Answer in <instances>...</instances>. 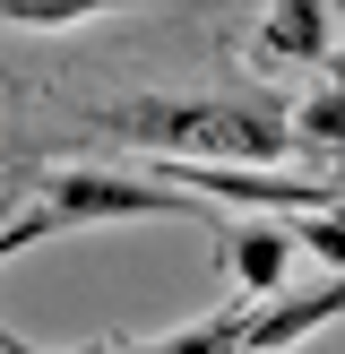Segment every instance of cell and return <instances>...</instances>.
Returning a JSON list of instances; mask_svg holds the SVG:
<instances>
[{
	"mask_svg": "<svg viewBox=\"0 0 345 354\" xmlns=\"http://www.w3.org/2000/svg\"><path fill=\"white\" fill-rule=\"evenodd\" d=\"M328 52H337V17H328V0H276V9L250 26V61L259 69H319Z\"/></svg>",
	"mask_w": 345,
	"mask_h": 354,
	"instance_id": "277c9868",
	"label": "cell"
},
{
	"mask_svg": "<svg viewBox=\"0 0 345 354\" xmlns=\"http://www.w3.org/2000/svg\"><path fill=\"white\" fill-rule=\"evenodd\" d=\"M121 147L155 156V165H207V173H276L293 156L285 104L259 86H216V95H121L95 113Z\"/></svg>",
	"mask_w": 345,
	"mask_h": 354,
	"instance_id": "6da1fadb",
	"label": "cell"
},
{
	"mask_svg": "<svg viewBox=\"0 0 345 354\" xmlns=\"http://www.w3.org/2000/svg\"><path fill=\"white\" fill-rule=\"evenodd\" d=\"M95 17V0H0V26H26V35H69Z\"/></svg>",
	"mask_w": 345,
	"mask_h": 354,
	"instance_id": "ba28073f",
	"label": "cell"
},
{
	"mask_svg": "<svg viewBox=\"0 0 345 354\" xmlns=\"http://www.w3.org/2000/svg\"><path fill=\"white\" fill-rule=\"evenodd\" d=\"M216 259H224V277H233L241 303H268V294H285V277H293V234L276 216L233 225V234H216Z\"/></svg>",
	"mask_w": 345,
	"mask_h": 354,
	"instance_id": "5b68a950",
	"label": "cell"
},
{
	"mask_svg": "<svg viewBox=\"0 0 345 354\" xmlns=\"http://www.w3.org/2000/svg\"><path fill=\"white\" fill-rule=\"evenodd\" d=\"M319 78H328V86H345V44H337V52L319 61Z\"/></svg>",
	"mask_w": 345,
	"mask_h": 354,
	"instance_id": "30bf717a",
	"label": "cell"
},
{
	"mask_svg": "<svg viewBox=\"0 0 345 354\" xmlns=\"http://www.w3.org/2000/svg\"><path fill=\"white\" fill-rule=\"evenodd\" d=\"M328 320H345V277L285 286V294H268V303H250V320H241V354H293L302 337H319Z\"/></svg>",
	"mask_w": 345,
	"mask_h": 354,
	"instance_id": "3957f363",
	"label": "cell"
},
{
	"mask_svg": "<svg viewBox=\"0 0 345 354\" xmlns=\"http://www.w3.org/2000/svg\"><path fill=\"white\" fill-rule=\"evenodd\" d=\"M95 354H155L147 337H112V346H95Z\"/></svg>",
	"mask_w": 345,
	"mask_h": 354,
	"instance_id": "8fae6325",
	"label": "cell"
},
{
	"mask_svg": "<svg viewBox=\"0 0 345 354\" xmlns=\"http://www.w3.org/2000/svg\"><path fill=\"white\" fill-rule=\"evenodd\" d=\"M285 234H293V259L310 251V259H319L328 277H345V225H337V216H293Z\"/></svg>",
	"mask_w": 345,
	"mask_h": 354,
	"instance_id": "9c48e42d",
	"label": "cell"
},
{
	"mask_svg": "<svg viewBox=\"0 0 345 354\" xmlns=\"http://www.w3.org/2000/svg\"><path fill=\"white\" fill-rule=\"evenodd\" d=\"M34 199H17L9 190V216H0V259L34 251V242L52 234H78V225H207L199 199H181V190L147 182V173H103V165H43L34 173Z\"/></svg>",
	"mask_w": 345,
	"mask_h": 354,
	"instance_id": "7a4b0ae2",
	"label": "cell"
},
{
	"mask_svg": "<svg viewBox=\"0 0 345 354\" xmlns=\"http://www.w3.org/2000/svg\"><path fill=\"white\" fill-rule=\"evenodd\" d=\"M285 130H293V147H328L345 165V86H310L302 104H285Z\"/></svg>",
	"mask_w": 345,
	"mask_h": 354,
	"instance_id": "8992f818",
	"label": "cell"
},
{
	"mask_svg": "<svg viewBox=\"0 0 345 354\" xmlns=\"http://www.w3.org/2000/svg\"><path fill=\"white\" fill-rule=\"evenodd\" d=\"M241 320H250V303H224V311H207V320H190V328H172L155 354H241Z\"/></svg>",
	"mask_w": 345,
	"mask_h": 354,
	"instance_id": "52a82bcc",
	"label": "cell"
}]
</instances>
